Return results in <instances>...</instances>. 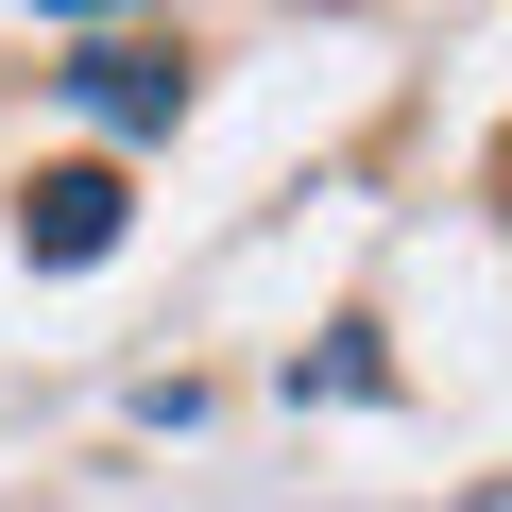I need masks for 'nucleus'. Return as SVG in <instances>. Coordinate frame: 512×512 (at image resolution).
Returning <instances> with one entry per match:
<instances>
[{"mask_svg": "<svg viewBox=\"0 0 512 512\" xmlns=\"http://www.w3.org/2000/svg\"><path fill=\"white\" fill-rule=\"evenodd\" d=\"M52 86H69L103 137H171V120H188V52H171V35H86Z\"/></svg>", "mask_w": 512, "mask_h": 512, "instance_id": "obj_1", "label": "nucleus"}, {"mask_svg": "<svg viewBox=\"0 0 512 512\" xmlns=\"http://www.w3.org/2000/svg\"><path fill=\"white\" fill-rule=\"evenodd\" d=\"M18 256H35V274L120 256V171H35V188H18Z\"/></svg>", "mask_w": 512, "mask_h": 512, "instance_id": "obj_2", "label": "nucleus"}]
</instances>
